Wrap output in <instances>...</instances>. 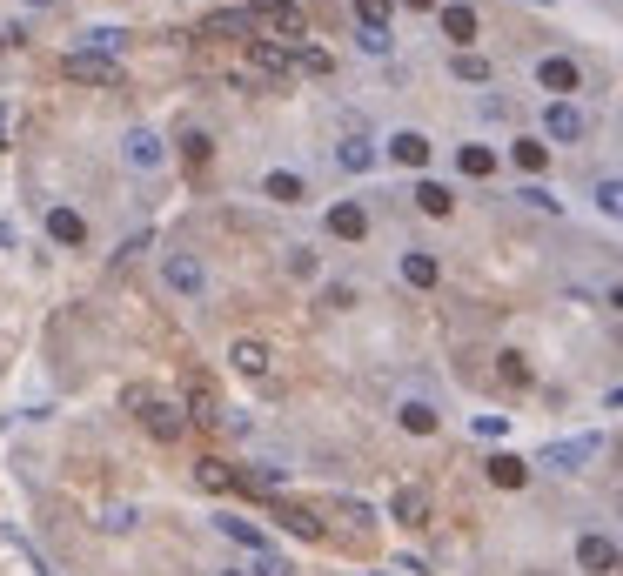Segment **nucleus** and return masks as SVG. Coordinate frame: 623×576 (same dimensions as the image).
<instances>
[{"label": "nucleus", "instance_id": "nucleus-1", "mask_svg": "<svg viewBox=\"0 0 623 576\" xmlns=\"http://www.w3.org/2000/svg\"><path fill=\"white\" fill-rule=\"evenodd\" d=\"M121 402L134 409V422H141L155 443H181V429H188V409H181V402H168L161 389H148V382H128Z\"/></svg>", "mask_w": 623, "mask_h": 576}, {"label": "nucleus", "instance_id": "nucleus-2", "mask_svg": "<svg viewBox=\"0 0 623 576\" xmlns=\"http://www.w3.org/2000/svg\"><path fill=\"white\" fill-rule=\"evenodd\" d=\"M248 14H255V34H282V41L309 34V0H248Z\"/></svg>", "mask_w": 623, "mask_h": 576}, {"label": "nucleus", "instance_id": "nucleus-3", "mask_svg": "<svg viewBox=\"0 0 623 576\" xmlns=\"http://www.w3.org/2000/svg\"><path fill=\"white\" fill-rule=\"evenodd\" d=\"M121 161H128L134 175H161V168H168V141H161L155 128H128L121 134Z\"/></svg>", "mask_w": 623, "mask_h": 576}, {"label": "nucleus", "instance_id": "nucleus-4", "mask_svg": "<svg viewBox=\"0 0 623 576\" xmlns=\"http://www.w3.org/2000/svg\"><path fill=\"white\" fill-rule=\"evenodd\" d=\"M161 282L175 288V295H201V288H208V262H201L195 248H175V255L161 262Z\"/></svg>", "mask_w": 623, "mask_h": 576}, {"label": "nucleus", "instance_id": "nucleus-5", "mask_svg": "<svg viewBox=\"0 0 623 576\" xmlns=\"http://www.w3.org/2000/svg\"><path fill=\"white\" fill-rule=\"evenodd\" d=\"M536 88H550L557 101H570V94L583 88V67L570 61V54H543V61H536Z\"/></svg>", "mask_w": 623, "mask_h": 576}, {"label": "nucleus", "instance_id": "nucleus-6", "mask_svg": "<svg viewBox=\"0 0 623 576\" xmlns=\"http://www.w3.org/2000/svg\"><path fill=\"white\" fill-rule=\"evenodd\" d=\"M603 449V436H570V443H550L543 449V469H557V476H577L590 456Z\"/></svg>", "mask_w": 623, "mask_h": 576}, {"label": "nucleus", "instance_id": "nucleus-7", "mask_svg": "<svg viewBox=\"0 0 623 576\" xmlns=\"http://www.w3.org/2000/svg\"><path fill=\"white\" fill-rule=\"evenodd\" d=\"M67 81H101V88H121V67L108 61V54H94V47H81V54H67L61 61Z\"/></svg>", "mask_w": 623, "mask_h": 576}, {"label": "nucleus", "instance_id": "nucleus-8", "mask_svg": "<svg viewBox=\"0 0 623 576\" xmlns=\"http://www.w3.org/2000/svg\"><path fill=\"white\" fill-rule=\"evenodd\" d=\"M543 134H550V141H583L590 121H583L577 101H550V108H543Z\"/></svg>", "mask_w": 623, "mask_h": 576}, {"label": "nucleus", "instance_id": "nucleus-9", "mask_svg": "<svg viewBox=\"0 0 623 576\" xmlns=\"http://www.w3.org/2000/svg\"><path fill=\"white\" fill-rule=\"evenodd\" d=\"M201 34H208V41H255V14L222 7V14H208V21H201Z\"/></svg>", "mask_w": 623, "mask_h": 576}, {"label": "nucleus", "instance_id": "nucleus-10", "mask_svg": "<svg viewBox=\"0 0 623 576\" xmlns=\"http://www.w3.org/2000/svg\"><path fill=\"white\" fill-rule=\"evenodd\" d=\"M329 235L335 242H362V235H369V208H362V201H335L329 208Z\"/></svg>", "mask_w": 623, "mask_h": 576}, {"label": "nucleus", "instance_id": "nucleus-11", "mask_svg": "<svg viewBox=\"0 0 623 576\" xmlns=\"http://www.w3.org/2000/svg\"><path fill=\"white\" fill-rule=\"evenodd\" d=\"M235 369H242V376H268V369H275V349H268V342H255V335H235Z\"/></svg>", "mask_w": 623, "mask_h": 576}, {"label": "nucleus", "instance_id": "nucleus-12", "mask_svg": "<svg viewBox=\"0 0 623 576\" xmlns=\"http://www.w3.org/2000/svg\"><path fill=\"white\" fill-rule=\"evenodd\" d=\"M577 570H590V576L617 570V543L610 536H577Z\"/></svg>", "mask_w": 623, "mask_h": 576}, {"label": "nucleus", "instance_id": "nucleus-13", "mask_svg": "<svg viewBox=\"0 0 623 576\" xmlns=\"http://www.w3.org/2000/svg\"><path fill=\"white\" fill-rule=\"evenodd\" d=\"M248 54H255V67H262V74H295V47L268 41V34H255V41H248Z\"/></svg>", "mask_w": 623, "mask_h": 576}, {"label": "nucleus", "instance_id": "nucleus-14", "mask_svg": "<svg viewBox=\"0 0 623 576\" xmlns=\"http://www.w3.org/2000/svg\"><path fill=\"white\" fill-rule=\"evenodd\" d=\"M389 516H396L402 530H423V523H429V496H423L416 483H409V489H396V503H389Z\"/></svg>", "mask_w": 623, "mask_h": 576}, {"label": "nucleus", "instance_id": "nucleus-15", "mask_svg": "<svg viewBox=\"0 0 623 576\" xmlns=\"http://www.w3.org/2000/svg\"><path fill=\"white\" fill-rule=\"evenodd\" d=\"M262 195L282 201V208H295V201H309V181L289 175V168H275V175H262Z\"/></svg>", "mask_w": 623, "mask_h": 576}, {"label": "nucleus", "instance_id": "nucleus-16", "mask_svg": "<svg viewBox=\"0 0 623 576\" xmlns=\"http://www.w3.org/2000/svg\"><path fill=\"white\" fill-rule=\"evenodd\" d=\"M47 235H54L61 248H81L88 242V222H81L74 208H47Z\"/></svg>", "mask_w": 623, "mask_h": 576}, {"label": "nucleus", "instance_id": "nucleus-17", "mask_svg": "<svg viewBox=\"0 0 623 576\" xmlns=\"http://www.w3.org/2000/svg\"><path fill=\"white\" fill-rule=\"evenodd\" d=\"M402 282H409V288H436V282H443L436 255H429V248H409V255H402Z\"/></svg>", "mask_w": 623, "mask_h": 576}, {"label": "nucleus", "instance_id": "nucleus-18", "mask_svg": "<svg viewBox=\"0 0 623 576\" xmlns=\"http://www.w3.org/2000/svg\"><path fill=\"white\" fill-rule=\"evenodd\" d=\"M389 155H396L402 168H423V161H429V134H416V128L389 134Z\"/></svg>", "mask_w": 623, "mask_h": 576}, {"label": "nucleus", "instance_id": "nucleus-19", "mask_svg": "<svg viewBox=\"0 0 623 576\" xmlns=\"http://www.w3.org/2000/svg\"><path fill=\"white\" fill-rule=\"evenodd\" d=\"M443 34L469 54V41H476V7H463V0H456V7H443Z\"/></svg>", "mask_w": 623, "mask_h": 576}, {"label": "nucleus", "instance_id": "nucleus-20", "mask_svg": "<svg viewBox=\"0 0 623 576\" xmlns=\"http://www.w3.org/2000/svg\"><path fill=\"white\" fill-rule=\"evenodd\" d=\"M215 530L228 536V543H242V550H268V536L248 523V516H215Z\"/></svg>", "mask_w": 623, "mask_h": 576}, {"label": "nucleus", "instance_id": "nucleus-21", "mask_svg": "<svg viewBox=\"0 0 623 576\" xmlns=\"http://www.w3.org/2000/svg\"><path fill=\"white\" fill-rule=\"evenodd\" d=\"M490 483L496 489H523L530 483V463H523V456H490Z\"/></svg>", "mask_w": 623, "mask_h": 576}, {"label": "nucleus", "instance_id": "nucleus-22", "mask_svg": "<svg viewBox=\"0 0 623 576\" xmlns=\"http://www.w3.org/2000/svg\"><path fill=\"white\" fill-rule=\"evenodd\" d=\"M275 516H282L295 536H329V523H322L315 510H302V503H275Z\"/></svg>", "mask_w": 623, "mask_h": 576}, {"label": "nucleus", "instance_id": "nucleus-23", "mask_svg": "<svg viewBox=\"0 0 623 576\" xmlns=\"http://www.w3.org/2000/svg\"><path fill=\"white\" fill-rule=\"evenodd\" d=\"M335 161H342V168H349V175H369V168H376V148H369V141H362V134H349V141H342V148H335Z\"/></svg>", "mask_w": 623, "mask_h": 576}, {"label": "nucleus", "instance_id": "nucleus-24", "mask_svg": "<svg viewBox=\"0 0 623 576\" xmlns=\"http://www.w3.org/2000/svg\"><path fill=\"white\" fill-rule=\"evenodd\" d=\"M416 208H423V215H449V208H456V195H449L443 181H416Z\"/></svg>", "mask_w": 623, "mask_h": 576}, {"label": "nucleus", "instance_id": "nucleus-25", "mask_svg": "<svg viewBox=\"0 0 623 576\" xmlns=\"http://www.w3.org/2000/svg\"><path fill=\"white\" fill-rule=\"evenodd\" d=\"M195 483L215 489V496H228V489H235V469H222L215 456H201V463H195Z\"/></svg>", "mask_w": 623, "mask_h": 576}, {"label": "nucleus", "instance_id": "nucleus-26", "mask_svg": "<svg viewBox=\"0 0 623 576\" xmlns=\"http://www.w3.org/2000/svg\"><path fill=\"white\" fill-rule=\"evenodd\" d=\"M94 523H101L108 536H128L134 530V503H101V510H94Z\"/></svg>", "mask_w": 623, "mask_h": 576}, {"label": "nucleus", "instance_id": "nucleus-27", "mask_svg": "<svg viewBox=\"0 0 623 576\" xmlns=\"http://www.w3.org/2000/svg\"><path fill=\"white\" fill-rule=\"evenodd\" d=\"M449 74H456V81H469V88H483V81H490L496 67L483 61V54H456V61H449Z\"/></svg>", "mask_w": 623, "mask_h": 576}, {"label": "nucleus", "instance_id": "nucleus-28", "mask_svg": "<svg viewBox=\"0 0 623 576\" xmlns=\"http://www.w3.org/2000/svg\"><path fill=\"white\" fill-rule=\"evenodd\" d=\"M436 409H429V402H402V429H409V436H436Z\"/></svg>", "mask_w": 623, "mask_h": 576}, {"label": "nucleus", "instance_id": "nucleus-29", "mask_svg": "<svg viewBox=\"0 0 623 576\" xmlns=\"http://www.w3.org/2000/svg\"><path fill=\"white\" fill-rule=\"evenodd\" d=\"M456 161H463V175H476V181L496 175V148H483V141H469V148H463Z\"/></svg>", "mask_w": 623, "mask_h": 576}, {"label": "nucleus", "instance_id": "nucleus-30", "mask_svg": "<svg viewBox=\"0 0 623 576\" xmlns=\"http://www.w3.org/2000/svg\"><path fill=\"white\" fill-rule=\"evenodd\" d=\"M295 74H335L329 47H295Z\"/></svg>", "mask_w": 623, "mask_h": 576}, {"label": "nucleus", "instance_id": "nucleus-31", "mask_svg": "<svg viewBox=\"0 0 623 576\" xmlns=\"http://www.w3.org/2000/svg\"><path fill=\"white\" fill-rule=\"evenodd\" d=\"M510 161L523 168V175H543V161H550V148H543V141H516V148H510Z\"/></svg>", "mask_w": 623, "mask_h": 576}, {"label": "nucleus", "instance_id": "nucleus-32", "mask_svg": "<svg viewBox=\"0 0 623 576\" xmlns=\"http://www.w3.org/2000/svg\"><path fill=\"white\" fill-rule=\"evenodd\" d=\"M248 576H295V563L282 550H255V563H248Z\"/></svg>", "mask_w": 623, "mask_h": 576}, {"label": "nucleus", "instance_id": "nucleus-33", "mask_svg": "<svg viewBox=\"0 0 623 576\" xmlns=\"http://www.w3.org/2000/svg\"><path fill=\"white\" fill-rule=\"evenodd\" d=\"M597 208L623 222V175H603V181H597Z\"/></svg>", "mask_w": 623, "mask_h": 576}, {"label": "nucleus", "instance_id": "nucleus-34", "mask_svg": "<svg viewBox=\"0 0 623 576\" xmlns=\"http://www.w3.org/2000/svg\"><path fill=\"white\" fill-rule=\"evenodd\" d=\"M188 416H195V422H215V416H222V402H215V389H208V382H195V396H188Z\"/></svg>", "mask_w": 623, "mask_h": 576}, {"label": "nucleus", "instance_id": "nucleus-35", "mask_svg": "<svg viewBox=\"0 0 623 576\" xmlns=\"http://www.w3.org/2000/svg\"><path fill=\"white\" fill-rule=\"evenodd\" d=\"M396 0H356V27H389Z\"/></svg>", "mask_w": 623, "mask_h": 576}, {"label": "nucleus", "instance_id": "nucleus-36", "mask_svg": "<svg viewBox=\"0 0 623 576\" xmlns=\"http://www.w3.org/2000/svg\"><path fill=\"white\" fill-rule=\"evenodd\" d=\"M496 376L510 382V389H530V362H523V355H503V362H496Z\"/></svg>", "mask_w": 623, "mask_h": 576}, {"label": "nucleus", "instance_id": "nucleus-37", "mask_svg": "<svg viewBox=\"0 0 623 576\" xmlns=\"http://www.w3.org/2000/svg\"><path fill=\"white\" fill-rule=\"evenodd\" d=\"M356 47L382 61V54H389V27H356Z\"/></svg>", "mask_w": 623, "mask_h": 576}, {"label": "nucleus", "instance_id": "nucleus-38", "mask_svg": "<svg viewBox=\"0 0 623 576\" xmlns=\"http://www.w3.org/2000/svg\"><path fill=\"white\" fill-rule=\"evenodd\" d=\"M523 201H530L536 215H563V201L550 195V188H536V181H530V188H523Z\"/></svg>", "mask_w": 623, "mask_h": 576}, {"label": "nucleus", "instance_id": "nucleus-39", "mask_svg": "<svg viewBox=\"0 0 623 576\" xmlns=\"http://www.w3.org/2000/svg\"><path fill=\"white\" fill-rule=\"evenodd\" d=\"M88 47L114 61V54H121V27H94V34H88Z\"/></svg>", "mask_w": 623, "mask_h": 576}, {"label": "nucleus", "instance_id": "nucleus-40", "mask_svg": "<svg viewBox=\"0 0 623 576\" xmlns=\"http://www.w3.org/2000/svg\"><path fill=\"white\" fill-rule=\"evenodd\" d=\"M322 302H329V309H356V288H349V282H335L329 295H322Z\"/></svg>", "mask_w": 623, "mask_h": 576}, {"label": "nucleus", "instance_id": "nucleus-41", "mask_svg": "<svg viewBox=\"0 0 623 576\" xmlns=\"http://www.w3.org/2000/svg\"><path fill=\"white\" fill-rule=\"evenodd\" d=\"M396 7H416V14H429V7H436V0H396Z\"/></svg>", "mask_w": 623, "mask_h": 576}, {"label": "nucleus", "instance_id": "nucleus-42", "mask_svg": "<svg viewBox=\"0 0 623 576\" xmlns=\"http://www.w3.org/2000/svg\"><path fill=\"white\" fill-rule=\"evenodd\" d=\"M610 309H617V315H623V282H617V288H610Z\"/></svg>", "mask_w": 623, "mask_h": 576}, {"label": "nucleus", "instance_id": "nucleus-43", "mask_svg": "<svg viewBox=\"0 0 623 576\" xmlns=\"http://www.w3.org/2000/svg\"><path fill=\"white\" fill-rule=\"evenodd\" d=\"M610 409H623V389H610Z\"/></svg>", "mask_w": 623, "mask_h": 576}, {"label": "nucleus", "instance_id": "nucleus-44", "mask_svg": "<svg viewBox=\"0 0 623 576\" xmlns=\"http://www.w3.org/2000/svg\"><path fill=\"white\" fill-rule=\"evenodd\" d=\"M27 7H54V0H27Z\"/></svg>", "mask_w": 623, "mask_h": 576}, {"label": "nucleus", "instance_id": "nucleus-45", "mask_svg": "<svg viewBox=\"0 0 623 576\" xmlns=\"http://www.w3.org/2000/svg\"><path fill=\"white\" fill-rule=\"evenodd\" d=\"M0 47H7V27H0Z\"/></svg>", "mask_w": 623, "mask_h": 576}, {"label": "nucleus", "instance_id": "nucleus-46", "mask_svg": "<svg viewBox=\"0 0 623 576\" xmlns=\"http://www.w3.org/2000/svg\"><path fill=\"white\" fill-rule=\"evenodd\" d=\"M617 576H623V556H617Z\"/></svg>", "mask_w": 623, "mask_h": 576}]
</instances>
